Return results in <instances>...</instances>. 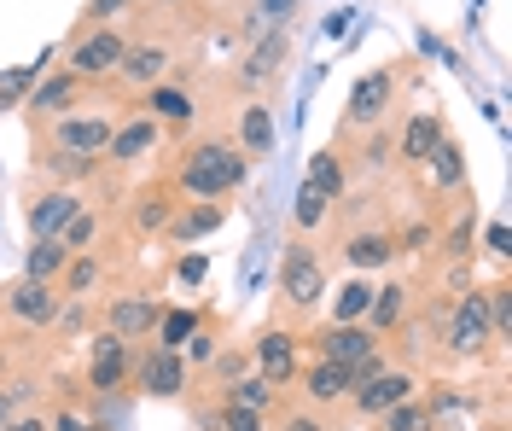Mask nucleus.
Returning a JSON list of instances; mask_svg holds the SVG:
<instances>
[{
  "instance_id": "41",
  "label": "nucleus",
  "mask_w": 512,
  "mask_h": 431,
  "mask_svg": "<svg viewBox=\"0 0 512 431\" xmlns=\"http://www.w3.org/2000/svg\"><path fill=\"white\" fill-rule=\"evenodd\" d=\"M204 431H268V414H251V408L222 402V408H210V414H204Z\"/></svg>"
},
{
  "instance_id": "51",
  "label": "nucleus",
  "mask_w": 512,
  "mask_h": 431,
  "mask_svg": "<svg viewBox=\"0 0 512 431\" xmlns=\"http://www.w3.org/2000/svg\"><path fill=\"white\" fill-rule=\"evenodd\" d=\"M0 431H47V414H12Z\"/></svg>"
},
{
  "instance_id": "20",
  "label": "nucleus",
  "mask_w": 512,
  "mask_h": 431,
  "mask_svg": "<svg viewBox=\"0 0 512 431\" xmlns=\"http://www.w3.org/2000/svg\"><path fill=\"white\" fill-rule=\"evenodd\" d=\"M338 257H344L350 274H367V280H373L379 268L396 263V233H390V228H355L350 239H344V251H338Z\"/></svg>"
},
{
  "instance_id": "10",
  "label": "nucleus",
  "mask_w": 512,
  "mask_h": 431,
  "mask_svg": "<svg viewBox=\"0 0 512 431\" xmlns=\"http://www.w3.org/2000/svg\"><path fill=\"white\" fill-rule=\"evenodd\" d=\"M59 309H64L59 286H41V280H24V274L0 286V315H12L18 327H30V332H53L59 327Z\"/></svg>"
},
{
  "instance_id": "50",
  "label": "nucleus",
  "mask_w": 512,
  "mask_h": 431,
  "mask_svg": "<svg viewBox=\"0 0 512 431\" xmlns=\"http://www.w3.org/2000/svg\"><path fill=\"white\" fill-rule=\"evenodd\" d=\"M47 431H99L94 420H82L76 408H53V420H47Z\"/></svg>"
},
{
  "instance_id": "52",
  "label": "nucleus",
  "mask_w": 512,
  "mask_h": 431,
  "mask_svg": "<svg viewBox=\"0 0 512 431\" xmlns=\"http://www.w3.org/2000/svg\"><path fill=\"white\" fill-rule=\"evenodd\" d=\"M12 414H18V402H12V391H6V385H0V426H6Z\"/></svg>"
},
{
  "instance_id": "24",
  "label": "nucleus",
  "mask_w": 512,
  "mask_h": 431,
  "mask_svg": "<svg viewBox=\"0 0 512 431\" xmlns=\"http://www.w3.org/2000/svg\"><path fill=\"white\" fill-rule=\"evenodd\" d=\"M419 175H425V187H431V193H460V187H466V146H460L454 134H443V140H437V152L419 164Z\"/></svg>"
},
{
  "instance_id": "31",
  "label": "nucleus",
  "mask_w": 512,
  "mask_h": 431,
  "mask_svg": "<svg viewBox=\"0 0 512 431\" xmlns=\"http://www.w3.org/2000/svg\"><path fill=\"white\" fill-rule=\"evenodd\" d=\"M222 402H233V408H251V414H274V408H280V391H274L268 379L245 373V379H233V385L222 391Z\"/></svg>"
},
{
  "instance_id": "14",
  "label": "nucleus",
  "mask_w": 512,
  "mask_h": 431,
  "mask_svg": "<svg viewBox=\"0 0 512 431\" xmlns=\"http://www.w3.org/2000/svg\"><path fill=\"white\" fill-rule=\"evenodd\" d=\"M297 391H303V408H344L355 391V373L350 367H338V362H309V367H297Z\"/></svg>"
},
{
  "instance_id": "7",
  "label": "nucleus",
  "mask_w": 512,
  "mask_h": 431,
  "mask_svg": "<svg viewBox=\"0 0 512 431\" xmlns=\"http://www.w3.org/2000/svg\"><path fill=\"white\" fill-rule=\"evenodd\" d=\"M396 88H402V70L396 65H379L367 70L361 82L350 88V100H344V134H373L384 129V117H390V105H396Z\"/></svg>"
},
{
  "instance_id": "19",
  "label": "nucleus",
  "mask_w": 512,
  "mask_h": 431,
  "mask_svg": "<svg viewBox=\"0 0 512 431\" xmlns=\"http://www.w3.org/2000/svg\"><path fill=\"white\" fill-rule=\"evenodd\" d=\"M128 362H134L128 338L99 332L94 344H88V391H123L128 385Z\"/></svg>"
},
{
  "instance_id": "53",
  "label": "nucleus",
  "mask_w": 512,
  "mask_h": 431,
  "mask_svg": "<svg viewBox=\"0 0 512 431\" xmlns=\"http://www.w3.org/2000/svg\"><path fill=\"white\" fill-rule=\"evenodd\" d=\"M163 6H181V0H163Z\"/></svg>"
},
{
  "instance_id": "46",
  "label": "nucleus",
  "mask_w": 512,
  "mask_h": 431,
  "mask_svg": "<svg viewBox=\"0 0 512 431\" xmlns=\"http://www.w3.org/2000/svg\"><path fill=\"white\" fill-rule=\"evenodd\" d=\"M128 6H134V0H88L76 30H88V24H117V12H128Z\"/></svg>"
},
{
  "instance_id": "28",
  "label": "nucleus",
  "mask_w": 512,
  "mask_h": 431,
  "mask_svg": "<svg viewBox=\"0 0 512 431\" xmlns=\"http://www.w3.org/2000/svg\"><path fill=\"white\" fill-rule=\"evenodd\" d=\"M99 280H105V257H99V251H76V257H70V268L59 274V298L64 303H82Z\"/></svg>"
},
{
  "instance_id": "15",
  "label": "nucleus",
  "mask_w": 512,
  "mask_h": 431,
  "mask_svg": "<svg viewBox=\"0 0 512 431\" xmlns=\"http://www.w3.org/2000/svg\"><path fill=\"white\" fill-rule=\"evenodd\" d=\"M222 222H227V204H216V199H181V204H175V216L163 222V239H169L175 251H192L198 239H210Z\"/></svg>"
},
{
  "instance_id": "11",
  "label": "nucleus",
  "mask_w": 512,
  "mask_h": 431,
  "mask_svg": "<svg viewBox=\"0 0 512 431\" xmlns=\"http://www.w3.org/2000/svg\"><path fill=\"white\" fill-rule=\"evenodd\" d=\"M408 397H419V373L390 362V367H379L373 379H355V391H350L344 408H355V420H379L384 408H396V402H408Z\"/></svg>"
},
{
  "instance_id": "12",
  "label": "nucleus",
  "mask_w": 512,
  "mask_h": 431,
  "mask_svg": "<svg viewBox=\"0 0 512 431\" xmlns=\"http://www.w3.org/2000/svg\"><path fill=\"white\" fill-rule=\"evenodd\" d=\"M88 88L94 82H82V76H70V70H47L41 82H35L30 94H24V111H30V123H53V117H70L76 105L88 100Z\"/></svg>"
},
{
  "instance_id": "18",
  "label": "nucleus",
  "mask_w": 512,
  "mask_h": 431,
  "mask_svg": "<svg viewBox=\"0 0 512 431\" xmlns=\"http://www.w3.org/2000/svg\"><path fill=\"white\" fill-rule=\"evenodd\" d=\"M163 321V303L158 298H146V292H123V298H111L105 303V332H117V338H152Z\"/></svg>"
},
{
  "instance_id": "30",
  "label": "nucleus",
  "mask_w": 512,
  "mask_h": 431,
  "mask_svg": "<svg viewBox=\"0 0 512 431\" xmlns=\"http://www.w3.org/2000/svg\"><path fill=\"white\" fill-rule=\"evenodd\" d=\"M175 193H169V187H158V193H140V199H134V210H128V228L134 233H163V222H169V216H175Z\"/></svg>"
},
{
  "instance_id": "40",
  "label": "nucleus",
  "mask_w": 512,
  "mask_h": 431,
  "mask_svg": "<svg viewBox=\"0 0 512 431\" xmlns=\"http://www.w3.org/2000/svg\"><path fill=\"white\" fill-rule=\"evenodd\" d=\"M379 431H437L431 426V414H425V402L408 397V402H396V408H384L379 420H373Z\"/></svg>"
},
{
  "instance_id": "47",
  "label": "nucleus",
  "mask_w": 512,
  "mask_h": 431,
  "mask_svg": "<svg viewBox=\"0 0 512 431\" xmlns=\"http://www.w3.org/2000/svg\"><path fill=\"white\" fill-rule=\"evenodd\" d=\"M390 140H396L390 129H373V134H367V146H361V164H367V169H379L384 158H390Z\"/></svg>"
},
{
  "instance_id": "5",
  "label": "nucleus",
  "mask_w": 512,
  "mask_h": 431,
  "mask_svg": "<svg viewBox=\"0 0 512 431\" xmlns=\"http://www.w3.org/2000/svg\"><path fill=\"white\" fill-rule=\"evenodd\" d=\"M443 350L454 356V362H483V356L495 350V338H489V309H483V286H472V292H454V298H448Z\"/></svg>"
},
{
  "instance_id": "43",
  "label": "nucleus",
  "mask_w": 512,
  "mask_h": 431,
  "mask_svg": "<svg viewBox=\"0 0 512 431\" xmlns=\"http://www.w3.org/2000/svg\"><path fill=\"white\" fill-rule=\"evenodd\" d=\"M35 169H47L59 187H70V181H88V175H99V164H82V158H64V152H35Z\"/></svg>"
},
{
  "instance_id": "23",
  "label": "nucleus",
  "mask_w": 512,
  "mask_h": 431,
  "mask_svg": "<svg viewBox=\"0 0 512 431\" xmlns=\"http://www.w3.org/2000/svg\"><path fill=\"white\" fill-rule=\"evenodd\" d=\"M408 280H384V286H373V303H367V321L361 327L373 332V338H390L396 327H408Z\"/></svg>"
},
{
  "instance_id": "25",
  "label": "nucleus",
  "mask_w": 512,
  "mask_h": 431,
  "mask_svg": "<svg viewBox=\"0 0 512 431\" xmlns=\"http://www.w3.org/2000/svg\"><path fill=\"white\" fill-rule=\"evenodd\" d=\"M344 181H350V158H344L338 146L309 152V169H303V187H309V193H320L326 204H338L344 199Z\"/></svg>"
},
{
  "instance_id": "1",
  "label": "nucleus",
  "mask_w": 512,
  "mask_h": 431,
  "mask_svg": "<svg viewBox=\"0 0 512 431\" xmlns=\"http://www.w3.org/2000/svg\"><path fill=\"white\" fill-rule=\"evenodd\" d=\"M251 175V158L227 140V134H210V140H192L181 152V164L169 175V193L175 199H216L222 204L227 193H239Z\"/></svg>"
},
{
  "instance_id": "9",
  "label": "nucleus",
  "mask_w": 512,
  "mask_h": 431,
  "mask_svg": "<svg viewBox=\"0 0 512 431\" xmlns=\"http://www.w3.org/2000/svg\"><path fill=\"white\" fill-rule=\"evenodd\" d=\"M297 350H303V338H297L291 327H262L251 338V373L256 379H268V385L286 397L291 385H297V367H303L297 362Z\"/></svg>"
},
{
  "instance_id": "27",
  "label": "nucleus",
  "mask_w": 512,
  "mask_h": 431,
  "mask_svg": "<svg viewBox=\"0 0 512 431\" xmlns=\"http://www.w3.org/2000/svg\"><path fill=\"white\" fill-rule=\"evenodd\" d=\"M245 158H262V152H274V111L262 100L239 105V140H233Z\"/></svg>"
},
{
  "instance_id": "35",
  "label": "nucleus",
  "mask_w": 512,
  "mask_h": 431,
  "mask_svg": "<svg viewBox=\"0 0 512 431\" xmlns=\"http://www.w3.org/2000/svg\"><path fill=\"white\" fill-rule=\"evenodd\" d=\"M245 373H251V344H245V350H239V344H227V350H216L210 367H204V379H210L216 391H227V385H233V379H245Z\"/></svg>"
},
{
  "instance_id": "22",
  "label": "nucleus",
  "mask_w": 512,
  "mask_h": 431,
  "mask_svg": "<svg viewBox=\"0 0 512 431\" xmlns=\"http://www.w3.org/2000/svg\"><path fill=\"white\" fill-rule=\"evenodd\" d=\"M443 134H448L443 111H414V117L402 123V134L390 140V152H396V158H402L408 169H419L425 158H431V152H437V140H443Z\"/></svg>"
},
{
  "instance_id": "26",
  "label": "nucleus",
  "mask_w": 512,
  "mask_h": 431,
  "mask_svg": "<svg viewBox=\"0 0 512 431\" xmlns=\"http://www.w3.org/2000/svg\"><path fill=\"white\" fill-rule=\"evenodd\" d=\"M140 100H146L140 111L158 117V123H169V129H187L192 117H198V100H192V88H181V82H158V88H146Z\"/></svg>"
},
{
  "instance_id": "8",
  "label": "nucleus",
  "mask_w": 512,
  "mask_h": 431,
  "mask_svg": "<svg viewBox=\"0 0 512 431\" xmlns=\"http://www.w3.org/2000/svg\"><path fill=\"white\" fill-rule=\"evenodd\" d=\"M128 385H134L140 397L175 402L192 385V367H187V356H181V350L146 344V350H134V362H128Z\"/></svg>"
},
{
  "instance_id": "32",
  "label": "nucleus",
  "mask_w": 512,
  "mask_h": 431,
  "mask_svg": "<svg viewBox=\"0 0 512 431\" xmlns=\"http://www.w3.org/2000/svg\"><path fill=\"white\" fill-rule=\"evenodd\" d=\"M373 286H379V280H367V274H350V280L338 286V298H332V321H367Z\"/></svg>"
},
{
  "instance_id": "39",
  "label": "nucleus",
  "mask_w": 512,
  "mask_h": 431,
  "mask_svg": "<svg viewBox=\"0 0 512 431\" xmlns=\"http://www.w3.org/2000/svg\"><path fill=\"white\" fill-rule=\"evenodd\" d=\"M297 6H303V0H251V24H245V35H256V30H291Z\"/></svg>"
},
{
  "instance_id": "33",
  "label": "nucleus",
  "mask_w": 512,
  "mask_h": 431,
  "mask_svg": "<svg viewBox=\"0 0 512 431\" xmlns=\"http://www.w3.org/2000/svg\"><path fill=\"white\" fill-rule=\"evenodd\" d=\"M204 327V309H163L158 332H152V344H163V350H187V338Z\"/></svg>"
},
{
  "instance_id": "49",
  "label": "nucleus",
  "mask_w": 512,
  "mask_h": 431,
  "mask_svg": "<svg viewBox=\"0 0 512 431\" xmlns=\"http://www.w3.org/2000/svg\"><path fill=\"white\" fill-rule=\"evenodd\" d=\"M483 245H489V257H501V263H507V257H512V233H507V222H489V228H483Z\"/></svg>"
},
{
  "instance_id": "3",
  "label": "nucleus",
  "mask_w": 512,
  "mask_h": 431,
  "mask_svg": "<svg viewBox=\"0 0 512 431\" xmlns=\"http://www.w3.org/2000/svg\"><path fill=\"white\" fill-rule=\"evenodd\" d=\"M309 344H315L320 362L350 367L355 379H373L379 367H390V350H384V338H373V332L361 327V321H326V327H320Z\"/></svg>"
},
{
  "instance_id": "48",
  "label": "nucleus",
  "mask_w": 512,
  "mask_h": 431,
  "mask_svg": "<svg viewBox=\"0 0 512 431\" xmlns=\"http://www.w3.org/2000/svg\"><path fill=\"white\" fill-rule=\"evenodd\" d=\"M204 251H181V257H175V280H181V286H198V280H204Z\"/></svg>"
},
{
  "instance_id": "34",
  "label": "nucleus",
  "mask_w": 512,
  "mask_h": 431,
  "mask_svg": "<svg viewBox=\"0 0 512 431\" xmlns=\"http://www.w3.org/2000/svg\"><path fill=\"white\" fill-rule=\"evenodd\" d=\"M483 309H489V338H495V350H501L512 338V280L483 286Z\"/></svg>"
},
{
  "instance_id": "38",
  "label": "nucleus",
  "mask_w": 512,
  "mask_h": 431,
  "mask_svg": "<svg viewBox=\"0 0 512 431\" xmlns=\"http://www.w3.org/2000/svg\"><path fill=\"white\" fill-rule=\"evenodd\" d=\"M443 257H454V263L478 257V204H472V210H460V222L443 233Z\"/></svg>"
},
{
  "instance_id": "16",
  "label": "nucleus",
  "mask_w": 512,
  "mask_h": 431,
  "mask_svg": "<svg viewBox=\"0 0 512 431\" xmlns=\"http://www.w3.org/2000/svg\"><path fill=\"white\" fill-rule=\"evenodd\" d=\"M286 65H291V30H256L251 53L239 59V82L245 88H262V82L286 76Z\"/></svg>"
},
{
  "instance_id": "21",
  "label": "nucleus",
  "mask_w": 512,
  "mask_h": 431,
  "mask_svg": "<svg viewBox=\"0 0 512 431\" xmlns=\"http://www.w3.org/2000/svg\"><path fill=\"white\" fill-rule=\"evenodd\" d=\"M82 210V193L76 187H53V193H35L24 222H30V239H59L70 228V216Z\"/></svg>"
},
{
  "instance_id": "45",
  "label": "nucleus",
  "mask_w": 512,
  "mask_h": 431,
  "mask_svg": "<svg viewBox=\"0 0 512 431\" xmlns=\"http://www.w3.org/2000/svg\"><path fill=\"white\" fill-rule=\"evenodd\" d=\"M274 431H332V420L320 408H280V426Z\"/></svg>"
},
{
  "instance_id": "17",
  "label": "nucleus",
  "mask_w": 512,
  "mask_h": 431,
  "mask_svg": "<svg viewBox=\"0 0 512 431\" xmlns=\"http://www.w3.org/2000/svg\"><path fill=\"white\" fill-rule=\"evenodd\" d=\"M158 140H163V123H158V117H146V111H128V117H117V129H111L105 164H140L146 152H158Z\"/></svg>"
},
{
  "instance_id": "37",
  "label": "nucleus",
  "mask_w": 512,
  "mask_h": 431,
  "mask_svg": "<svg viewBox=\"0 0 512 431\" xmlns=\"http://www.w3.org/2000/svg\"><path fill=\"white\" fill-rule=\"evenodd\" d=\"M47 65H53V53H41V59H30L24 70H6V76H0V111H6V105H18V100H24V94H30L35 82L47 76Z\"/></svg>"
},
{
  "instance_id": "44",
  "label": "nucleus",
  "mask_w": 512,
  "mask_h": 431,
  "mask_svg": "<svg viewBox=\"0 0 512 431\" xmlns=\"http://www.w3.org/2000/svg\"><path fill=\"white\" fill-rule=\"evenodd\" d=\"M216 350H222V338H216V321L204 315V327L187 338V350H181V356H187L192 367H210V356H216Z\"/></svg>"
},
{
  "instance_id": "42",
  "label": "nucleus",
  "mask_w": 512,
  "mask_h": 431,
  "mask_svg": "<svg viewBox=\"0 0 512 431\" xmlns=\"http://www.w3.org/2000/svg\"><path fill=\"white\" fill-rule=\"evenodd\" d=\"M94 233H99V210L94 204H82V210L70 216V228L59 233V245L70 251V257H76V251H94Z\"/></svg>"
},
{
  "instance_id": "36",
  "label": "nucleus",
  "mask_w": 512,
  "mask_h": 431,
  "mask_svg": "<svg viewBox=\"0 0 512 431\" xmlns=\"http://www.w3.org/2000/svg\"><path fill=\"white\" fill-rule=\"evenodd\" d=\"M326 222H332V204L320 199V193H309V187H297V199H291V228H297V239H309Z\"/></svg>"
},
{
  "instance_id": "2",
  "label": "nucleus",
  "mask_w": 512,
  "mask_h": 431,
  "mask_svg": "<svg viewBox=\"0 0 512 431\" xmlns=\"http://www.w3.org/2000/svg\"><path fill=\"white\" fill-rule=\"evenodd\" d=\"M111 129H117L111 111H70V117H53V123H35V152H64V158H82V164H105Z\"/></svg>"
},
{
  "instance_id": "29",
  "label": "nucleus",
  "mask_w": 512,
  "mask_h": 431,
  "mask_svg": "<svg viewBox=\"0 0 512 431\" xmlns=\"http://www.w3.org/2000/svg\"><path fill=\"white\" fill-rule=\"evenodd\" d=\"M64 268H70V251H64L59 239H30V245H24V280L59 286Z\"/></svg>"
},
{
  "instance_id": "4",
  "label": "nucleus",
  "mask_w": 512,
  "mask_h": 431,
  "mask_svg": "<svg viewBox=\"0 0 512 431\" xmlns=\"http://www.w3.org/2000/svg\"><path fill=\"white\" fill-rule=\"evenodd\" d=\"M280 309L286 315H309V309H320V298H326V263H320V251L309 245V239H291L286 257H280Z\"/></svg>"
},
{
  "instance_id": "6",
  "label": "nucleus",
  "mask_w": 512,
  "mask_h": 431,
  "mask_svg": "<svg viewBox=\"0 0 512 431\" xmlns=\"http://www.w3.org/2000/svg\"><path fill=\"white\" fill-rule=\"evenodd\" d=\"M128 35L117 24H88V30L70 35V47H64V70L70 76H82V82H111L117 76V59H123Z\"/></svg>"
},
{
  "instance_id": "13",
  "label": "nucleus",
  "mask_w": 512,
  "mask_h": 431,
  "mask_svg": "<svg viewBox=\"0 0 512 431\" xmlns=\"http://www.w3.org/2000/svg\"><path fill=\"white\" fill-rule=\"evenodd\" d=\"M169 65H175V53L163 47V41H128L123 59H117V76L111 82H123V88H134V94H146V88H158V82H169Z\"/></svg>"
}]
</instances>
